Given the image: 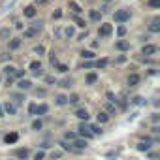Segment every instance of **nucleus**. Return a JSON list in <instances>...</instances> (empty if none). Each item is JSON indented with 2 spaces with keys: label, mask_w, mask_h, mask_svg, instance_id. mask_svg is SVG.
<instances>
[{
  "label": "nucleus",
  "mask_w": 160,
  "mask_h": 160,
  "mask_svg": "<svg viewBox=\"0 0 160 160\" xmlns=\"http://www.w3.org/2000/svg\"><path fill=\"white\" fill-rule=\"evenodd\" d=\"M113 19H115L117 23H126V21L130 19V12H128V10H117V12L113 13Z\"/></svg>",
  "instance_id": "1"
},
{
  "label": "nucleus",
  "mask_w": 160,
  "mask_h": 160,
  "mask_svg": "<svg viewBox=\"0 0 160 160\" xmlns=\"http://www.w3.org/2000/svg\"><path fill=\"white\" fill-rule=\"evenodd\" d=\"M40 30H42V23H32V25L25 30V38H32V36H36Z\"/></svg>",
  "instance_id": "2"
},
{
  "label": "nucleus",
  "mask_w": 160,
  "mask_h": 160,
  "mask_svg": "<svg viewBox=\"0 0 160 160\" xmlns=\"http://www.w3.org/2000/svg\"><path fill=\"white\" fill-rule=\"evenodd\" d=\"M79 134L85 136V138H92V136H94V134H92V130H91V124H87V121L79 124Z\"/></svg>",
  "instance_id": "3"
},
{
  "label": "nucleus",
  "mask_w": 160,
  "mask_h": 160,
  "mask_svg": "<svg viewBox=\"0 0 160 160\" xmlns=\"http://www.w3.org/2000/svg\"><path fill=\"white\" fill-rule=\"evenodd\" d=\"M28 70H30L34 75H40V73H42V62H40V60H34V62H30Z\"/></svg>",
  "instance_id": "4"
},
{
  "label": "nucleus",
  "mask_w": 160,
  "mask_h": 160,
  "mask_svg": "<svg viewBox=\"0 0 160 160\" xmlns=\"http://www.w3.org/2000/svg\"><path fill=\"white\" fill-rule=\"evenodd\" d=\"M111 32H113V27H111V25H108V23H104V25L100 27V30H98V34H100V36H109Z\"/></svg>",
  "instance_id": "5"
},
{
  "label": "nucleus",
  "mask_w": 160,
  "mask_h": 160,
  "mask_svg": "<svg viewBox=\"0 0 160 160\" xmlns=\"http://www.w3.org/2000/svg\"><path fill=\"white\" fill-rule=\"evenodd\" d=\"M156 51H158L156 45H143V49H141V53H143L145 57H151V55H154Z\"/></svg>",
  "instance_id": "6"
},
{
  "label": "nucleus",
  "mask_w": 160,
  "mask_h": 160,
  "mask_svg": "<svg viewBox=\"0 0 160 160\" xmlns=\"http://www.w3.org/2000/svg\"><path fill=\"white\" fill-rule=\"evenodd\" d=\"M149 30L151 32H160V17H154L149 25Z\"/></svg>",
  "instance_id": "7"
},
{
  "label": "nucleus",
  "mask_w": 160,
  "mask_h": 160,
  "mask_svg": "<svg viewBox=\"0 0 160 160\" xmlns=\"http://www.w3.org/2000/svg\"><path fill=\"white\" fill-rule=\"evenodd\" d=\"M17 87H19V89H21V91H28V89H30V87H32V83H30V81H28V79H21V81H19V83H17Z\"/></svg>",
  "instance_id": "8"
},
{
  "label": "nucleus",
  "mask_w": 160,
  "mask_h": 160,
  "mask_svg": "<svg viewBox=\"0 0 160 160\" xmlns=\"http://www.w3.org/2000/svg\"><path fill=\"white\" fill-rule=\"evenodd\" d=\"M17 139H19V136H17L15 132H12V134H6V138H4V141H6V143H15Z\"/></svg>",
  "instance_id": "9"
},
{
  "label": "nucleus",
  "mask_w": 160,
  "mask_h": 160,
  "mask_svg": "<svg viewBox=\"0 0 160 160\" xmlns=\"http://www.w3.org/2000/svg\"><path fill=\"white\" fill-rule=\"evenodd\" d=\"M149 149H151V141H149V139L138 143V151H149Z\"/></svg>",
  "instance_id": "10"
},
{
  "label": "nucleus",
  "mask_w": 160,
  "mask_h": 160,
  "mask_svg": "<svg viewBox=\"0 0 160 160\" xmlns=\"http://www.w3.org/2000/svg\"><path fill=\"white\" fill-rule=\"evenodd\" d=\"M138 83H139V75H136V73H132V75L128 77V85H130V87H136Z\"/></svg>",
  "instance_id": "11"
},
{
  "label": "nucleus",
  "mask_w": 160,
  "mask_h": 160,
  "mask_svg": "<svg viewBox=\"0 0 160 160\" xmlns=\"http://www.w3.org/2000/svg\"><path fill=\"white\" fill-rule=\"evenodd\" d=\"M75 115L81 119V121H87V119H89V111H87V109H77Z\"/></svg>",
  "instance_id": "12"
},
{
  "label": "nucleus",
  "mask_w": 160,
  "mask_h": 160,
  "mask_svg": "<svg viewBox=\"0 0 160 160\" xmlns=\"http://www.w3.org/2000/svg\"><path fill=\"white\" fill-rule=\"evenodd\" d=\"M25 15L32 19V17L36 15V8H34V6H28V8H25Z\"/></svg>",
  "instance_id": "13"
},
{
  "label": "nucleus",
  "mask_w": 160,
  "mask_h": 160,
  "mask_svg": "<svg viewBox=\"0 0 160 160\" xmlns=\"http://www.w3.org/2000/svg\"><path fill=\"white\" fill-rule=\"evenodd\" d=\"M117 49H121V51H126V49H130V43L128 42H117V45H115Z\"/></svg>",
  "instance_id": "14"
},
{
  "label": "nucleus",
  "mask_w": 160,
  "mask_h": 160,
  "mask_svg": "<svg viewBox=\"0 0 160 160\" xmlns=\"http://www.w3.org/2000/svg\"><path fill=\"white\" fill-rule=\"evenodd\" d=\"M66 104H68V98L64 94H58L57 96V106H66Z\"/></svg>",
  "instance_id": "15"
},
{
  "label": "nucleus",
  "mask_w": 160,
  "mask_h": 160,
  "mask_svg": "<svg viewBox=\"0 0 160 160\" xmlns=\"http://www.w3.org/2000/svg\"><path fill=\"white\" fill-rule=\"evenodd\" d=\"M108 121H109V115L106 111H100L98 113V122H108Z\"/></svg>",
  "instance_id": "16"
},
{
  "label": "nucleus",
  "mask_w": 160,
  "mask_h": 160,
  "mask_svg": "<svg viewBox=\"0 0 160 160\" xmlns=\"http://www.w3.org/2000/svg\"><path fill=\"white\" fill-rule=\"evenodd\" d=\"M17 158H23V160H27V156H28V151L27 149H17Z\"/></svg>",
  "instance_id": "17"
},
{
  "label": "nucleus",
  "mask_w": 160,
  "mask_h": 160,
  "mask_svg": "<svg viewBox=\"0 0 160 160\" xmlns=\"http://www.w3.org/2000/svg\"><path fill=\"white\" fill-rule=\"evenodd\" d=\"M96 79H98V77H96V73H89V75H87V83H89V85H92V83H96Z\"/></svg>",
  "instance_id": "18"
},
{
  "label": "nucleus",
  "mask_w": 160,
  "mask_h": 160,
  "mask_svg": "<svg viewBox=\"0 0 160 160\" xmlns=\"http://www.w3.org/2000/svg\"><path fill=\"white\" fill-rule=\"evenodd\" d=\"M70 8L73 10V13H81V8H79L77 2H70Z\"/></svg>",
  "instance_id": "19"
},
{
  "label": "nucleus",
  "mask_w": 160,
  "mask_h": 160,
  "mask_svg": "<svg viewBox=\"0 0 160 160\" xmlns=\"http://www.w3.org/2000/svg\"><path fill=\"white\" fill-rule=\"evenodd\" d=\"M42 113H47V106H36V115H42Z\"/></svg>",
  "instance_id": "20"
},
{
  "label": "nucleus",
  "mask_w": 160,
  "mask_h": 160,
  "mask_svg": "<svg viewBox=\"0 0 160 160\" xmlns=\"http://www.w3.org/2000/svg\"><path fill=\"white\" fill-rule=\"evenodd\" d=\"M75 138H77V136H75L73 132H66V134H64V139H66V141H73Z\"/></svg>",
  "instance_id": "21"
},
{
  "label": "nucleus",
  "mask_w": 160,
  "mask_h": 160,
  "mask_svg": "<svg viewBox=\"0 0 160 160\" xmlns=\"http://www.w3.org/2000/svg\"><path fill=\"white\" fill-rule=\"evenodd\" d=\"M4 108H6V111H8V113H10V115H13V113H15V106H12V104H10V102H8V104H6V106H4Z\"/></svg>",
  "instance_id": "22"
},
{
  "label": "nucleus",
  "mask_w": 160,
  "mask_h": 160,
  "mask_svg": "<svg viewBox=\"0 0 160 160\" xmlns=\"http://www.w3.org/2000/svg\"><path fill=\"white\" fill-rule=\"evenodd\" d=\"M81 57H83V58H92L94 53H92V51H81Z\"/></svg>",
  "instance_id": "23"
},
{
  "label": "nucleus",
  "mask_w": 160,
  "mask_h": 160,
  "mask_svg": "<svg viewBox=\"0 0 160 160\" xmlns=\"http://www.w3.org/2000/svg\"><path fill=\"white\" fill-rule=\"evenodd\" d=\"M94 66H98V68H104V66H108V58H102V60L94 62Z\"/></svg>",
  "instance_id": "24"
},
{
  "label": "nucleus",
  "mask_w": 160,
  "mask_h": 160,
  "mask_svg": "<svg viewBox=\"0 0 160 160\" xmlns=\"http://www.w3.org/2000/svg\"><path fill=\"white\" fill-rule=\"evenodd\" d=\"M19 45H21V40H12V43H10V47H12V49H17Z\"/></svg>",
  "instance_id": "25"
},
{
  "label": "nucleus",
  "mask_w": 160,
  "mask_h": 160,
  "mask_svg": "<svg viewBox=\"0 0 160 160\" xmlns=\"http://www.w3.org/2000/svg\"><path fill=\"white\" fill-rule=\"evenodd\" d=\"M4 72H6L8 75H13V73H15V68H13V66H6V68H4Z\"/></svg>",
  "instance_id": "26"
},
{
  "label": "nucleus",
  "mask_w": 160,
  "mask_h": 160,
  "mask_svg": "<svg viewBox=\"0 0 160 160\" xmlns=\"http://www.w3.org/2000/svg\"><path fill=\"white\" fill-rule=\"evenodd\" d=\"M68 102H70V104H77V102H79V96H77V94H72V96L68 98Z\"/></svg>",
  "instance_id": "27"
},
{
  "label": "nucleus",
  "mask_w": 160,
  "mask_h": 160,
  "mask_svg": "<svg viewBox=\"0 0 160 160\" xmlns=\"http://www.w3.org/2000/svg\"><path fill=\"white\" fill-rule=\"evenodd\" d=\"M43 158H45V152L43 151H38L36 156H34V160H43Z\"/></svg>",
  "instance_id": "28"
},
{
  "label": "nucleus",
  "mask_w": 160,
  "mask_h": 160,
  "mask_svg": "<svg viewBox=\"0 0 160 160\" xmlns=\"http://www.w3.org/2000/svg\"><path fill=\"white\" fill-rule=\"evenodd\" d=\"M149 6L151 8H160V0H149Z\"/></svg>",
  "instance_id": "29"
},
{
  "label": "nucleus",
  "mask_w": 160,
  "mask_h": 160,
  "mask_svg": "<svg viewBox=\"0 0 160 160\" xmlns=\"http://www.w3.org/2000/svg\"><path fill=\"white\" fill-rule=\"evenodd\" d=\"M72 85V79H62L60 81V87H70Z\"/></svg>",
  "instance_id": "30"
},
{
  "label": "nucleus",
  "mask_w": 160,
  "mask_h": 160,
  "mask_svg": "<svg viewBox=\"0 0 160 160\" xmlns=\"http://www.w3.org/2000/svg\"><path fill=\"white\" fill-rule=\"evenodd\" d=\"M106 109H108V113H115V106L113 104H106Z\"/></svg>",
  "instance_id": "31"
},
{
  "label": "nucleus",
  "mask_w": 160,
  "mask_h": 160,
  "mask_svg": "<svg viewBox=\"0 0 160 160\" xmlns=\"http://www.w3.org/2000/svg\"><path fill=\"white\" fill-rule=\"evenodd\" d=\"M28 113H30V115H36V104H30V106H28Z\"/></svg>",
  "instance_id": "32"
},
{
  "label": "nucleus",
  "mask_w": 160,
  "mask_h": 160,
  "mask_svg": "<svg viewBox=\"0 0 160 160\" xmlns=\"http://www.w3.org/2000/svg\"><path fill=\"white\" fill-rule=\"evenodd\" d=\"M32 128H34V130H42V121H34Z\"/></svg>",
  "instance_id": "33"
},
{
  "label": "nucleus",
  "mask_w": 160,
  "mask_h": 160,
  "mask_svg": "<svg viewBox=\"0 0 160 160\" xmlns=\"http://www.w3.org/2000/svg\"><path fill=\"white\" fill-rule=\"evenodd\" d=\"M91 130H92L94 136H96V134H102V128H100V126H91Z\"/></svg>",
  "instance_id": "34"
},
{
  "label": "nucleus",
  "mask_w": 160,
  "mask_h": 160,
  "mask_svg": "<svg viewBox=\"0 0 160 160\" xmlns=\"http://www.w3.org/2000/svg\"><path fill=\"white\" fill-rule=\"evenodd\" d=\"M64 34H66L68 38H72V36H73V28H70V27H68V28L64 30Z\"/></svg>",
  "instance_id": "35"
},
{
  "label": "nucleus",
  "mask_w": 160,
  "mask_h": 160,
  "mask_svg": "<svg viewBox=\"0 0 160 160\" xmlns=\"http://www.w3.org/2000/svg\"><path fill=\"white\" fill-rule=\"evenodd\" d=\"M91 17H92L94 21H98V19H100V13H98V12H91Z\"/></svg>",
  "instance_id": "36"
},
{
  "label": "nucleus",
  "mask_w": 160,
  "mask_h": 160,
  "mask_svg": "<svg viewBox=\"0 0 160 160\" xmlns=\"http://www.w3.org/2000/svg\"><path fill=\"white\" fill-rule=\"evenodd\" d=\"M53 17H55V19H60V17H62V12H60V10H57V12L53 13Z\"/></svg>",
  "instance_id": "37"
},
{
  "label": "nucleus",
  "mask_w": 160,
  "mask_h": 160,
  "mask_svg": "<svg viewBox=\"0 0 160 160\" xmlns=\"http://www.w3.org/2000/svg\"><path fill=\"white\" fill-rule=\"evenodd\" d=\"M43 51H45V49H43V47H42V45H40V47H34V53H38V55H42V53H43Z\"/></svg>",
  "instance_id": "38"
},
{
  "label": "nucleus",
  "mask_w": 160,
  "mask_h": 160,
  "mask_svg": "<svg viewBox=\"0 0 160 160\" xmlns=\"http://www.w3.org/2000/svg\"><path fill=\"white\" fill-rule=\"evenodd\" d=\"M75 23H77V25H79V27H81V28H85V23H83V21H81V19H79V17H75Z\"/></svg>",
  "instance_id": "39"
},
{
  "label": "nucleus",
  "mask_w": 160,
  "mask_h": 160,
  "mask_svg": "<svg viewBox=\"0 0 160 160\" xmlns=\"http://www.w3.org/2000/svg\"><path fill=\"white\" fill-rule=\"evenodd\" d=\"M49 0H36V4H40V6H43V4H47Z\"/></svg>",
  "instance_id": "40"
},
{
  "label": "nucleus",
  "mask_w": 160,
  "mask_h": 160,
  "mask_svg": "<svg viewBox=\"0 0 160 160\" xmlns=\"http://www.w3.org/2000/svg\"><path fill=\"white\" fill-rule=\"evenodd\" d=\"M119 34H121V36L126 34V28H124V27H119Z\"/></svg>",
  "instance_id": "41"
},
{
  "label": "nucleus",
  "mask_w": 160,
  "mask_h": 160,
  "mask_svg": "<svg viewBox=\"0 0 160 160\" xmlns=\"http://www.w3.org/2000/svg\"><path fill=\"white\" fill-rule=\"evenodd\" d=\"M58 72H68V68H66L64 64H60V66H58Z\"/></svg>",
  "instance_id": "42"
},
{
  "label": "nucleus",
  "mask_w": 160,
  "mask_h": 160,
  "mask_svg": "<svg viewBox=\"0 0 160 160\" xmlns=\"http://www.w3.org/2000/svg\"><path fill=\"white\" fill-rule=\"evenodd\" d=\"M13 75H15V77H21V75H23V72H21V70H15V73H13Z\"/></svg>",
  "instance_id": "43"
},
{
  "label": "nucleus",
  "mask_w": 160,
  "mask_h": 160,
  "mask_svg": "<svg viewBox=\"0 0 160 160\" xmlns=\"http://www.w3.org/2000/svg\"><path fill=\"white\" fill-rule=\"evenodd\" d=\"M106 2H111V0H106Z\"/></svg>",
  "instance_id": "44"
}]
</instances>
